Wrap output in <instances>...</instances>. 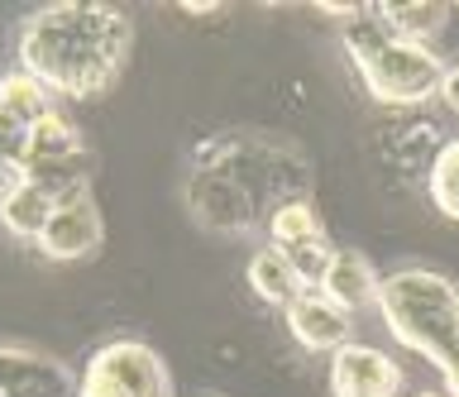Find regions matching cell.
<instances>
[{
    "instance_id": "obj_1",
    "label": "cell",
    "mask_w": 459,
    "mask_h": 397,
    "mask_svg": "<svg viewBox=\"0 0 459 397\" xmlns=\"http://www.w3.org/2000/svg\"><path fill=\"white\" fill-rule=\"evenodd\" d=\"M311 196V159L273 134L221 130L201 139L186 177V211L211 235L268 230V216L282 202Z\"/></svg>"
},
{
    "instance_id": "obj_2",
    "label": "cell",
    "mask_w": 459,
    "mask_h": 397,
    "mask_svg": "<svg viewBox=\"0 0 459 397\" xmlns=\"http://www.w3.org/2000/svg\"><path fill=\"white\" fill-rule=\"evenodd\" d=\"M134 24L120 5L57 0L20 24V67L63 101H91L120 82Z\"/></svg>"
},
{
    "instance_id": "obj_3",
    "label": "cell",
    "mask_w": 459,
    "mask_h": 397,
    "mask_svg": "<svg viewBox=\"0 0 459 397\" xmlns=\"http://www.w3.org/2000/svg\"><path fill=\"white\" fill-rule=\"evenodd\" d=\"M378 316L402 350L440 368L445 388H459V288L436 268H397L378 288Z\"/></svg>"
},
{
    "instance_id": "obj_4",
    "label": "cell",
    "mask_w": 459,
    "mask_h": 397,
    "mask_svg": "<svg viewBox=\"0 0 459 397\" xmlns=\"http://www.w3.org/2000/svg\"><path fill=\"white\" fill-rule=\"evenodd\" d=\"M344 53H350L354 73L364 77L373 101L397 106V110L436 101L445 77H450V63H445L436 48L411 44V39L383 30L368 5H359V15L344 24Z\"/></svg>"
},
{
    "instance_id": "obj_5",
    "label": "cell",
    "mask_w": 459,
    "mask_h": 397,
    "mask_svg": "<svg viewBox=\"0 0 459 397\" xmlns=\"http://www.w3.org/2000/svg\"><path fill=\"white\" fill-rule=\"evenodd\" d=\"M77 397H172V374L143 340H106L82 359Z\"/></svg>"
},
{
    "instance_id": "obj_6",
    "label": "cell",
    "mask_w": 459,
    "mask_h": 397,
    "mask_svg": "<svg viewBox=\"0 0 459 397\" xmlns=\"http://www.w3.org/2000/svg\"><path fill=\"white\" fill-rule=\"evenodd\" d=\"M100 239H106V225H100V206L91 192H77L67 196V202L53 206L48 225H43V235L34 239L43 259L53 263H77V259H91L100 249Z\"/></svg>"
},
{
    "instance_id": "obj_7",
    "label": "cell",
    "mask_w": 459,
    "mask_h": 397,
    "mask_svg": "<svg viewBox=\"0 0 459 397\" xmlns=\"http://www.w3.org/2000/svg\"><path fill=\"white\" fill-rule=\"evenodd\" d=\"M402 393V364L383 350L350 340L330 354V397H397Z\"/></svg>"
},
{
    "instance_id": "obj_8",
    "label": "cell",
    "mask_w": 459,
    "mask_h": 397,
    "mask_svg": "<svg viewBox=\"0 0 459 397\" xmlns=\"http://www.w3.org/2000/svg\"><path fill=\"white\" fill-rule=\"evenodd\" d=\"M282 321H287V331H292L297 345L311 350V354H335L354 340V316L330 302L325 292H316V288L301 292L297 302L282 311Z\"/></svg>"
},
{
    "instance_id": "obj_9",
    "label": "cell",
    "mask_w": 459,
    "mask_h": 397,
    "mask_svg": "<svg viewBox=\"0 0 459 397\" xmlns=\"http://www.w3.org/2000/svg\"><path fill=\"white\" fill-rule=\"evenodd\" d=\"M378 288H383L378 268H373L359 249H335L330 263H325V273H321V282H316V292H325L330 302L344 306L350 316L359 306H378Z\"/></svg>"
},
{
    "instance_id": "obj_10",
    "label": "cell",
    "mask_w": 459,
    "mask_h": 397,
    "mask_svg": "<svg viewBox=\"0 0 459 397\" xmlns=\"http://www.w3.org/2000/svg\"><path fill=\"white\" fill-rule=\"evenodd\" d=\"M244 278H249V292L258 297V302L282 306V311L292 306L301 292H311L307 278L297 273V263L287 259L282 249H273V245H264V249L249 254V263H244Z\"/></svg>"
},
{
    "instance_id": "obj_11",
    "label": "cell",
    "mask_w": 459,
    "mask_h": 397,
    "mask_svg": "<svg viewBox=\"0 0 459 397\" xmlns=\"http://www.w3.org/2000/svg\"><path fill=\"white\" fill-rule=\"evenodd\" d=\"M86 159V134L63 106H53L43 120L29 125V168L43 163H82Z\"/></svg>"
},
{
    "instance_id": "obj_12",
    "label": "cell",
    "mask_w": 459,
    "mask_h": 397,
    "mask_svg": "<svg viewBox=\"0 0 459 397\" xmlns=\"http://www.w3.org/2000/svg\"><path fill=\"white\" fill-rule=\"evenodd\" d=\"M268 245L282 249V254L325 245V225H321V216H316L311 196H301V202H282L278 211H273V216H268Z\"/></svg>"
},
{
    "instance_id": "obj_13",
    "label": "cell",
    "mask_w": 459,
    "mask_h": 397,
    "mask_svg": "<svg viewBox=\"0 0 459 397\" xmlns=\"http://www.w3.org/2000/svg\"><path fill=\"white\" fill-rule=\"evenodd\" d=\"M368 10L383 30L411 39V44H436V34L450 24V5H440V0H426V5H368Z\"/></svg>"
},
{
    "instance_id": "obj_14",
    "label": "cell",
    "mask_w": 459,
    "mask_h": 397,
    "mask_svg": "<svg viewBox=\"0 0 459 397\" xmlns=\"http://www.w3.org/2000/svg\"><path fill=\"white\" fill-rule=\"evenodd\" d=\"M57 106V96L43 87L39 77H29L24 67H14V73L0 77V110H5L10 120H20V125H34L43 120L48 110Z\"/></svg>"
},
{
    "instance_id": "obj_15",
    "label": "cell",
    "mask_w": 459,
    "mask_h": 397,
    "mask_svg": "<svg viewBox=\"0 0 459 397\" xmlns=\"http://www.w3.org/2000/svg\"><path fill=\"white\" fill-rule=\"evenodd\" d=\"M426 196L445 220H459V134L436 149V163L426 173Z\"/></svg>"
},
{
    "instance_id": "obj_16",
    "label": "cell",
    "mask_w": 459,
    "mask_h": 397,
    "mask_svg": "<svg viewBox=\"0 0 459 397\" xmlns=\"http://www.w3.org/2000/svg\"><path fill=\"white\" fill-rule=\"evenodd\" d=\"M24 168H29V125L10 120L0 110V202L24 182Z\"/></svg>"
},
{
    "instance_id": "obj_17",
    "label": "cell",
    "mask_w": 459,
    "mask_h": 397,
    "mask_svg": "<svg viewBox=\"0 0 459 397\" xmlns=\"http://www.w3.org/2000/svg\"><path fill=\"white\" fill-rule=\"evenodd\" d=\"M440 101H445V106H450L455 116H459V63L450 67V77H445V87H440Z\"/></svg>"
},
{
    "instance_id": "obj_18",
    "label": "cell",
    "mask_w": 459,
    "mask_h": 397,
    "mask_svg": "<svg viewBox=\"0 0 459 397\" xmlns=\"http://www.w3.org/2000/svg\"><path fill=\"white\" fill-rule=\"evenodd\" d=\"M178 10H186V15H215V10H225V5H206V0L192 5V0H186V5H178Z\"/></svg>"
},
{
    "instance_id": "obj_19",
    "label": "cell",
    "mask_w": 459,
    "mask_h": 397,
    "mask_svg": "<svg viewBox=\"0 0 459 397\" xmlns=\"http://www.w3.org/2000/svg\"><path fill=\"white\" fill-rule=\"evenodd\" d=\"M411 397H445V393H411Z\"/></svg>"
}]
</instances>
